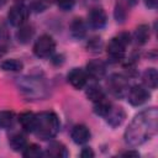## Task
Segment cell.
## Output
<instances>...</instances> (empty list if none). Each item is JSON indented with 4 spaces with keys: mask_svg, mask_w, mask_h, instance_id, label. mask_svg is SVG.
Instances as JSON below:
<instances>
[{
    "mask_svg": "<svg viewBox=\"0 0 158 158\" xmlns=\"http://www.w3.org/2000/svg\"><path fill=\"white\" fill-rule=\"evenodd\" d=\"M158 131V111L149 107L137 114L125 131V142L137 147L151 139Z\"/></svg>",
    "mask_w": 158,
    "mask_h": 158,
    "instance_id": "6da1fadb",
    "label": "cell"
},
{
    "mask_svg": "<svg viewBox=\"0 0 158 158\" xmlns=\"http://www.w3.org/2000/svg\"><path fill=\"white\" fill-rule=\"evenodd\" d=\"M60 123L58 116L53 111H43L36 115V123L33 132L41 139L53 138L59 131Z\"/></svg>",
    "mask_w": 158,
    "mask_h": 158,
    "instance_id": "7a4b0ae2",
    "label": "cell"
},
{
    "mask_svg": "<svg viewBox=\"0 0 158 158\" xmlns=\"http://www.w3.org/2000/svg\"><path fill=\"white\" fill-rule=\"evenodd\" d=\"M19 90L30 99H43L48 95L46 83L38 77H22L16 81Z\"/></svg>",
    "mask_w": 158,
    "mask_h": 158,
    "instance_id": "3957f363",
    "label": "cell"
},
{
    "mask_svg": "<svg viewBox=\"0 0 158 158\" xmlns=\"http://www.w3.org/2000/svg\"><path fill=\"white\" fill-rule=\"evenodd\" d=\"M131 42V36L127 32H121L112 37L107 44V56L112 62H118L123 59L126 53V47Z\"/></svg>",
    "mask_w": 158,
    "mask_h": 158,
    "instance_id": "277c9868",
    "label": "cell"
},
{
    "mask_svg": "<svg viewBox=\"0 0 158 158\" xmlns=\"http://www.w3.org/2000/svg\"><path fill=\"white\" fill-rule=\"evenodd\" d=\"M56 49V42L49 35H42L33 44V53L40 58L49 57Z\"/></svg>",
    "mask_w": 158,
    "mask_h": 158,
    "instance_id": "5b68a950",
    "label": "cell"
},
{
    "mask_svg": "<svg viewBox=\"0 0 158 158\" xmlns=\"http://www.w3.org/2000/svg\"><path fill=\"white\" fill-rule=\"evenodd\" d=\"M110 93L116 98H123L128 91V80L121 74H112L107 80Z\"/></svg>",
    "mask_w": 158,
    "mask_h": 158,
    "instance_id": "8992f818",
    "label": "cell"
},
{
    "mask_svg": "<svg viewBox=\"0 0 158 158\" xmlns=\"http://www.w3.org/2000/svg\"><path fill=\"white\" fill-rule=\"evenodd\" d=\"M144 85H133L128 88V91L126 94L128 102L132 106H139L144 104L149 99V93Z\"/></svg>",
    "mask_w": 158,
    "mask_h": 158,
    "instance_id": "52a82bcc",
    "label": "cell"
},
{
    "mask_svg": "<svg viewBox=\"0 0 158 158\" xmlns=\"http://www.w3.org/2000/svg\"><path fill=\"white\" fill-rule=\"evenodd\" d=\"M28 17V10L25 5L22 4H16L14 6H11V9L9 10L7 14V19L10 21V23L12 26H21L26 22Z\"/></svg>",
    "mask_w": 158,
    "mask_h": 158,
    "instance_id": "ba28073f",
    "label": "cell"
},
{
    "mask_svg": "<svg viewBox=\"0 0 158 158\" xmlns=\"http://www.w3.org/2000/svg\"><path fill=\"white\" fill-rule=\"evenodd\" d=\"M106 21H107L106 12L101 7H93L88 14V22L95 30L102 28L106 25Z\"/></svg>",
    "mask_w": 158,
    "mask_h": 158,
    "instance_id": "9c48e42d",
    "label": "cell"
},
{
    "mask_svg": "<svg viewBox=\"0 0 158 158\" xmlns=\"http://www.w3.org/2000/svg\"><path fill=\"white\" fill-rule=\"evenodd\" d=\"M68 81L75 89H83L88 83V74L80 68H73L68 73Z\"/></svg>",
    "mask_w": 158,
    "mask_h": 158,
    "instance_id": "30bf717a",
    "label": "cell"
},
{
    "mask_svg": "<svg viewBox=\"0 0 158 158\" xmlns=\"http://www.w3.org/2000/svg\"><path fill=\"white\" fill-rule=\"evenodd\" d=\"M85 72H86L88 77H91L93 79H101L106 74V65L102 60L93 59V60L88 62Z\"/></svg>",
    "mask_w": 158,
    "mask_h": 158,
    "instance_id": "8fae6325",
    "label": "cell"
},
{
    "mask_svg": "<svg viewBox=\"0 0 158 158\" xmlns=\"http://www.w3.org/2000/svg\"><path fill=\"white\" fill-rule=\"evenodd\" d=\"M105 118H106V122L111 126V127H117L120 126L125 118H126V114L123 111L122 107L120 106H111V109L109 110V112L105 115Z\"/></svg>",
    "mask_w": 158,
    "mask_h": 158,
    "instance_id": "7c38bea8",
    "label": "cell"
},
{
    "mask_svg": "<svg viewBox=\"0 0 158 158\" xmlns=\"http://www.w3.org/2000/svg\"><path fill=\"white\" fill-rule=\"evenodd\" d=\"M70 137L74 143L84 144L90 138V130L85 125H75L70 132Z\"/></svg>",
    "mask_w": 158,
    "mask_h": 158,
    "instance_id": "4fadbf2b",
    "label": "cell"
},
{
    "mask_svg": "<svg viewBox=\"0 0 158 158\" xmlns=\"http://www.w3.org/2000/svg\"><path fill=\"white\" fill-rule=\"evenodd\" d=\"M69 31L73 38L75 40H83L86 35V23L81 17H75L70 22Z\"/></svg>",
    "mask_w": 158,
    "mask_h": 158,
    "instance_id": "5bb4252c",
    "label": "cell"
},
{
    "mask_svg": "<svg viewBox=\"0 0 158 158\" xmlns=\"http://www.w3.org/2000/svg\"><path fill=\"white\" fill-rule=\"evenodd\" d=\"M44 154L48 157H52V158H65V157H68V151H67V147L62 142L54 141V142L49 143Z\"/></svg>",
    "mask_w": 158,
    "mask_h": 158,
    "instance_id": "9a60e30c",
    "label": "cell"
},
{
    "mask_svg": "<svg viewBox=\"0 0 158 158\" xmlns=\"http://www.w3.org/2000/svg\"><path fill=\"white\" fill-rule=\"evenodd\" d=\"M19 122L21 125V127L26 131V132H33L35 130V123H36V114L31 112V111H26L22 112L19 117Z\"/></svg>",
    "mask_w": 158,
    "mask_h": 158,
    "instance_id": "2e32d148",
    "label": "cell"
},
{
    "mask_svg": "<svg viewBox=\"0 0 158 158\" xmlns=\"http://www.w3.org/2000/svg\"><path fill=\"white\" fill-rule=\"evenodd\" d=\"M143 84L146 88L149 89H156L157 84H158V72L154 68H148L144 73H143Z\"/></svg>",
    "mask_w": 158,
    "mask_h": 158,
    "instance_id": "e0dca14e",
    "label": "cell"
},
{
    "mask_svg": "<svg viewBox=\"0 0 158 158\" xmlns=\"http://www.w3.org/2000/svg\"><path fill=\"white\" fill-rule=\"evenodd\" d=\"M33 32H35V31H33V27H32L31 25H28V23L25 22L23 25L19 26L16 37H17L19 42H21V43H27V42L32 38Z\"/></svg>",
    "mask_w": 158,
    "mask_h": 158,
    "instance_id": "ac0fdd59",
    "label": "cell"
},
{
    "mask_svg": "<svg viewBox=\"0 0 158 158\" xmlns=\"http://www.w3.org/2000/svg\"><path fill=\"white\" fill-rule=\"evenodd\" d=\"M133 38L137 44H144L149 38V27L147 25H139L135 30Z\"/></svg>",
    "mask_w": 158,
    "mask_h": 158,
    "instance_id": "d6986e66",
    "label": "cell"
},
{
    "mask_svg": "<svg viewBox=\"0 0 158 158\" xmlns=\"http://www.w3.org/2000/svg\"><path fill=\"white\" fill-rule=\"evenodd\" d=\"M0 67L5 72H20L23 68V64L21 60H19L16 58H10V59L2 60Z\"/></svg>",
    "mask_w": 158,
    "mask_h": 158,
    "instance_id": "ffe728a7",
    "label": "cell"
},
{
    "mask_svg": "<svg viewBox=\"0 0 158 158\" xmlns=\"http://www.w3.org/2000/svg\"><path fill=\"white\" fill-rule=\"evenodd\" d=\"M111 106H112V104L104 96L102 99H100V100H98V101L94 102V112L96 115H99V116L105 117V115L109 112V110L111 109Z\"/></svg>",
    "mask_w": 158,
    "mask_h": 158,
    "instance_id": "44dd1931",
    "label": "cell"
},
{
    "mask_svg": "<svg viewBox=\"0 0 158 158\" xmlns=\"http://www.w3.org/2000/svg\"><path fill=\"white\" fill-rule=\"evenodd\" d=\"M9 143H10V147H11L15 152H22V151L25 149V147L27 146V141H26L25 136L21 135V133L14 135V136L10 138Z\"/></svg>",
    "mask_w": 158,
    "mask_h": 158,
    "instance_id": "7402d4cb",
    "label": "cell"
},
{
    "mask_svg": "<svg viewBox=\"0 0 158 158\" xmlns=\"http://www.w3.org/2000/svg\"><path fill=\"white\" fill-rule=\"evenodd\" d=\"M127 14H128V11H127V2H125L122 0L117 1L116 6H115V12H114L116 21L120 22V23L125 22L126 17H127Z\"/></svg>",
    "mask_w": 158,
    "mask_h": 158,
    "instance_id": "603a6c76",
    "label": "cell"
},
{
    "mask_svg": "<svg viewBox=\"0 0 158 158\" xmlns=\"http://www.w3.org/2000/svg\"><path fill=\"white\" fill-rule=\"evenodd\" d=\"M86 96H88L89 100H91L93 102H95V101L102 99V98L105 96V94H104L102 89H101L99 85L93 84V85L88 86V89H86Z\"/></svg>",
    "mask_w": 158,
    "mask_h": 158,
    "instance_id": "cb8c5ba5",
    "label": "cell"
},
{
    "mask_svg": "<svg viewBox=\"0 0 158 158\" xmlns=\"http://www.w3.org/2000/svg\"><path fill=\"white\" fill-rule=\"evenodd\" d=\"M42 154H43V153H42L41 147H40L38 144H35V143L27 144V146L25 147V149L22 151V156H23L25 158H38V157H41Z\"/></svg>",
    "mask_w": 158,
    "mask_h": 158,
    "instance_id": "d4e9b609",
    "label": "cell"
},
{
    "mask_svg": "<svg viewBox=\"0 0 158 158\" xmlns=\"http://www.w3.org/2000/svg\"><path fill=\"white\" fill-rule=\"evenodd\" d=\"M15 118V114L10 110H1L0 111V127L1 128H7L12 125Z\"/></svg>",
    "mask_w": 158,
    "mask_h": 158,
    "instance_id": "484cf974",
    "label": "cell"
},
{
    "mask_svg": "<svg viewBox=\"0 0 158 158\" xmlns=\"http://www.w3.org/2000/svg\"><path fill=\"white\" fill-rule=\"evenodd\" d=\"M51 1L52 0H32L31 1V9L36 12H42L51 5Z\"/></svg>",
    "mask_w": 158,
    "mask_h": 158,
    "instance_id": "4316f807",
    "label": "cell"
},
{
    "mask_svg": "<svg viewBox=\"0 0 158 158\" xmlns=\"http://www.w3.org/2000/svg\"><path fill=\"white\" fill-rule=\"evenodd\" d=\"M56 2L59 6V9L64 10V11H68L74 6L75 0H56Z\"/></svg>",
    "mask_w": 158,
    "mask_h": 158,
    "instance_id": "83f0119b",
    "label": "cell"
},
{
    "mask_svg": "<svg viewBox=\"0 0 158 158\" xmlns=\"http://www.w3.org/2000/svg\"><path fill=\"white\" fill-rule=\"evenodd\" d=\"M88 48H89V49L100 51V48H101V41H100V38L95 37V38L90 40V41H89V43H88Z\"/></svg>",
    "mask_w": 158,
    "mask_h": 158,
    "instance_id": "f1b7e54d",
    "label": "cell"
},
{
    "mask_svg": "<svg viewBox=\"0 0 158 158\" xmlns=\"http://www.w3.org/2000/svg\"><path fill=\"white\" fill-rule=\"evenodd\" d=\"M6 40H7V27L2 21H0V42H5Z\"/></svg>",
    "mask_w": 158,
    "mask_h": 158,
    "instance_id": "f546056e",
    "label": "cell"
},
{
    "mask_svg": "<svg viewBox=\"0 0 158 158\" xmlns=\"http://www.w3.org/2000/svg\"><path fill=\"white\" fill-rule=\"evenodd\" d=\"M80 157H83V158H91V157H94V152H93L91 148L85 147V148L81 149V152H80Z\"/></svg>",
    "mask_w": 158,
    "mask_h": 158,
    "instance_id": "4dcf8cb0",
    "label": "cell"
},
{
    "mask_svg": "<svg viewBox=\"0 0 158 158\" xmlns=\"http://www.w3.org/2000/svg\"><path fill=\"white\" fill-rule=\"evenodd\" d=\"M121 156L122 157H133V158H137V157H139V153L137 151H126V152H122Z\"/></svg>",
    "mask_w": 158,
    "mask_h": 158,
    "instance_id": "1f68e13d",
    "label": "cell"
},
{
    "mask_svg": "<svg viewBox=\"0 0 158 158\" xmlns=\"http://www.w3.org/2000/svg\"><path fill=\"white\" fill-rule=\"evenodd\" d=\"M144 4L149 9H156L157 4H158V0H144Z\"/></svg>",
    "mask_w": 158,
    "mask_h": 158,
    "instance_id": "d6a6232c",
    "label": "cell"
},
{
    "mask_svg": "<svg viewBox=\"0 0 158 158\" xmlns=\"http://www.w3.org/2000/svg\"><path fill=\"white\" fill-rule=\"evenodd\" d=\"M126 2H127L128 6H135L138 2V0H126Z\"/></svg>",
    "mask_w": 158,
    "mask_h": 158,
    "instance_id": "836d02e7",
    "label": "cell"
},
{
    "mask_svg": "<svg viewBox=\"0 0 158 158\" xmlns=\"http://www.w3.org/2000/svg\"><path fill=\"white\" fill-rule=\"evenodd\" d=\"M6 1H7V0H0V7H2V6L6 4Z\"/></svg>",
    "mask_w": 158,
    "mask_h": 158,
    "instance_id": "e575fe53",
    "label": "cell"
}]
</instances>
